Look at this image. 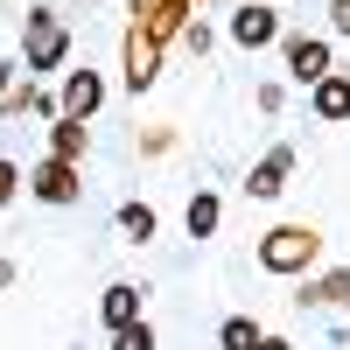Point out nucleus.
I'll list each match as a JSON object with an SVG mask.
<instances>
[{"instance_id":"obj_1","label":"nucleus","mask_w":350,"mask_h":350,"mask_svg":"<svg viewBox=\"0 0 350 350\" xmlns=\"http://www.w3.org/2000/svg\"><path fill=\"white\" fill-rule=\"evenodd\" d=\"M315 252H323V231L315 224H273L267 239H259V267L267 273H308Z\"/></svg>"},{"instance_id":"obj_2","label":"nucleus","mask_w":350,"mask_h":350,"mask_svg":"<svg viewBox=\"0 0 350 350\" xmlns=\"http://www.w3.org/2000/svg\"><path fill=\"white\" fill-rule=\"evenodd\" d=\"M21 56H28V77L36 70H56L70 56V28L56 21V14H28V28H21Z\"/></svg>"},{"instance_id":"obj_3","label":"nucleus","mask_w":350,"mask_h":350,"mask_svg":"<svg viewBox=\"0 0 350 350\" xmlns=\"http://www.w3.org/2000/svg\"><path fill=\"white\" fill-rule=\"evenodd\" d=\"M280 64H287V77H295V84H308V92H315V84H323L329 70H336L323 36H280Z\"/></svg>"},{"instance_id":"obj_4","label":"nucleus","mask_w":350,"mask_h":350,"mask_svg":"<svg viewBox=\"0 0 350 350\" xmlns=\"http://www.w3.org/2000/svg\"><path fill=\"white\" fill-rule=\"evenodd\" d=\"M28 196H42V203H77L84 196V161H36L28 168Z\"/></svg>"},{"instance_id":"obj_5","label":"nucleus","mask_w":350,"mask_h":350,"mask_svg":"<svg viewBox=\"0 0 350 350\" xmlns=\"http://www.w3.org/2000/svg\"><path fill=\"white\" fill-rule=\"evenodd\" d=\"M231 42H239V49H267V42H280V8H273V0H245V8L231 14Z\"/></svg>"},{"instance_id":"obj_6","label":"nucleus","mask_w":350,"mask_h":350,"mask_svg":"<svg viewBox=\"0 0 350 350\" xmlns=\"http://www.w3.org/2000/svg\"><path fill=\"white\" fill-rule=\"evenodd\" d=\"M140 308H148V287H140V280H112V287H105V301H98V315H105V329H112V336L133 329V323H148Z\"/></svg>"},{"instance_id":"obj_7","label":"nucleus","mask_w":350,"mask_h":350,"mask_svg":"<svg viewBox=\"0 0 350 350\" xmlns=\"http://www.w3.org/2000/svg\"><path fill=\"white\" fill-rule=\"evenodd\" d=\"M154 77H161V42L148 28H126V92H148Z\"/></svg>"},{"instance_id":"obj_8","label":"nucleus","mask_w":350,"mask_h":350,"mask_svg":"<svg viewBox=\"0 0 350 350\" xmlns=\"http://www.w3.org/2000/svg\"><path fill=\"white\" fill-rule=\"evenodd\" d=\"M189 8H196V0H133V28H148V36L161 42V36H183V28H189Z\"/></svg>"},{"instance_id":"obj_9","label":"nucleus","mask_w":350,"mask_h":350,"mask_svg":"<svg viewBox=\"0 0 350 350\" xmlns=\"http://www.w3.org/2000/svg\"><path fill=\"white\" fill-rule=\"evenodd\" d=\"M287 168H295V148H267V161H259V168L245 175V196H259V203H273V196L287 189Z\"/></svg>"},{"instance_id":"obj_10","label":"nucleus","mask_w":350,"mask_h":350,"mask_svg":"<svg viewBox=\"0 0 350 350\" xmlns=\"http://www.w3.org/2000/svg\"><path fill=\"white\" fill-rule=\"evenodd\" d=\"M98 105H105V77L98 70H70L64 77V112H70V120H92Z\"/></svg>"},{"instance_id":"obj_11","label":"nucleus","mask_w":350,"mask_h":350,"mask_svg":"<svg viewBox=\"0 0 350 350\" xmlns=\"http://www.w3.org/2000/svg\"><path fill=\"white\" fill-rule=\"evenodd\" d=\"M308 105H315V120H323V126H343V120H350V77L329 70V77L308 92Z\"/></svg>"},{"instance_id":"obj_12","label":"nucleus","mask_w":350,"mask_h":350,"mask_svg":"<svg viewBox=\"0 0 350 350\" xmlns=\"http://www.w3.org/2000/svg\"><path fill=\"white\" fill-rule=\"evenodd\" d=\"M84 148H92V133H84V120H49V154L56 161H84Z\"/></svg>"},{"instance_id":"obj_13","label":"nucleus","mask_w":350,"mask_h":350,"mask_svg":"<svg viewBox=\"0 0 350 350\" xmlns=\"http://www.w3.org/2000/svg\"><path fill=\"white\" fill-rule=\"evenodd\" d=\"M343 295H350V273H343V267H329V273L301 280V295H295V301H301V308H329V301H343Z\"/></svg>"},{"instance_id":"obj_14","label":"nucleus","mask_w":350,"mask_h":350,"mask_svg":"<svg viewBox=\"0 0 350 350\" xmlns=\"http://www.w3.org/2000/svg\"><path fill=\"white\" fill-rule=\"evenodd\" d=\"M217 217H224V203H217L211 189H196V196H189V211H183L189 239H211V231H217Z\"/></svg>"},{"instance_id":"obj_15","label":"nucleus","mask_w":350,"mask_h":350,"mask_svg":"<svg viewBox=\"0 0 350 350\" xmlns=\"http://www.w3.org/2000/svg\"><path fill=\"white\" fill-rule=\"evenodd\" d=\"M267 343V329L252 323V315H224V329H217V350H259Z\"/></svg>"},{"instance_id":"obj_16","label":"nucleus","mask_w":350,"mask_h":350,"mask_svg":"<svg viewBox=\"0 0 350 350\" xmlns=\"http://www.w3.org/2000/svg\"><path fill=\"white\" fill-rule=\"evenodd\" d=\"M120 231H126L133 245H148L154 231H161V217H154V203H120Z\"/></svg>"},{"instance_id":"obj_17","label":"nucleus","mask_w":350,"mask_h":350,"mask_svg":"<svg viewBox=\"0 0 350 350\" xmlns=\"http://www.w3.org/2000/svg\"><path fill=\"white\" fill-rule=\"evenodd\" d=\"M112 350H154V329H148V323H133V329L112 336Z\"/></svg>"},{"instance_id":"obj_18","label":"nucleus","mask_w":350,"mask_h":350,"mask_svg":"<svg viewBox=\"0 0 350 350\" xmlns=\"http://www.w3.org/2000/svg\"><path fill=\"white\" fill-rule=\"evenodd\" d=\"M0 112H8V120H14V112H36V84H14V92L0 98Z\"/></svg>"},{"instance_id":"obj_19","label":"nucleus","mask_w":350,"mask_h":350,"mask_svg":"<svg viewBox=\"0 0 350 350\" xmlns=\"http://www.w3.org/2000/svg\"><path fill=\"white\" fill-rule=\"evenodd\" d=\"M14 189H21V168H14L8 154H0V203H14Z\"/></svg>"},{"instance_id":"obj_20","label":"nucleus","mask_w":350,"mask_h":350,"mask_svg":"<svg viewBox=\"0 0 350 350\" xmlns=\"http://www.w3.org/2000/svg\"><path fill=\"white\" fill-rule=\"evenodd\" d=\"M329 28H336V36H350V0H329Z\"/></svg>"},{"instance_id":"obj_21","label":"nucleus","mask_w":350,"mask_h":350,"mask_svg":"<svg viewBox=\"0 0 350 350\" xmlns=\"http://www.w3.org/2000/svg\"><path fill=\"white\" fill-rule=\"evenodd\" d=\"M14 92V64H0V98H8Z\"/></svg>"},{"instance_id":"obj_22","label":"nucleus","mask_w":350,"mask_h":350,"mask_svg":"<svg viewBox=\"0 0 350 350\" xmlns=\"http://www.w3.org/2000/svg\"><path fill=\"white\" fill-rule=\"evenodd\" d=\"M259 350H295V343H287V336H267V343H259Z\"/></svg>"},{"instance_id":"obj_23","label":"nucleus","mask_w":350,"mask_h":350,"mask_svg":"<svg viewBox=\"0 0 350 350\" xmlns=\"http://www.w3.org/2000/svg\"><path fill=\"white\" fill-rule=\"evenodd\" d=\"M0 287H14V267H8V259H0Z\"/></svg>"},{"instance_id":"obj_24","label":"nucleus","mask_w":350,"mask_h":350,"mask_svg":"<svg viewBox=\"0 0 350 350\" xmlns=\"http://www.w3.org/2000/svg\"><path fill=\"white\" fill-rule=\"evenodd\" d=\"M343 308H350V295H343Z\"/></svg>"}]
</instances>
